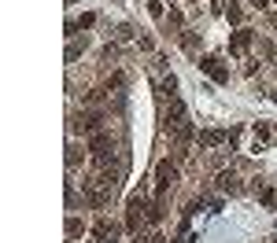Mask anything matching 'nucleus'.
<instances>
[{
	"label": "nucleus",
	"mask_w": 277,
	"mask_h": 243,
	"mask_svg": "<svg viewBox=\"0 0 277 243\" xmlns=\"http://www.w3.org/2000/svg\"><path fill=\"white\" fill-rule=\"evenodd\" d=\"M181 122H189L185 100H181V96H170V107H167V129H177Z\"/></svg>",
	"instance_id": "5"
},
{
	"label": "nucleus",
	"mask_w": 277,
	"mask_h": 243,
	"mask_svg": "<svg viewBox=\"0 0 277 243\" xmlns=\"http://www.w3.org/2000/svg\"><path fill=\"white\" fill-rule=\"evenodd\" d=\"M89 151H92V155H96L100 162H107V159H111V151H115V140H111V133H104V129H100V133H92V136H89Z\"/></svg>",
	"instance_id": "3"
},
{
	"label": "nucleus",
	"mask_w": 277,
	"mask_h": 243,
	"mask_svg": "<svg viewBox=\"0 0 277 243\" xmlns=\"http://www.w3.org/2000/svg\"><path fill=\"white\" fill-rule=\"evenodd\" d=\"M82 48H85V41H82V44H78V41H70V48H67V59H70V63L78 59V52H82Z\"/></svg>",
	"instance_id": "14"
},
{
	"label": "nucleus",
	"mask_w": 277,
	"mask_h": 243,
	"mask_svg": "<svg viewBox=\"0 0 277 243\" xmlns=\"http://www.w3.org/2000/svg\"><path fill=\"white\" fill-rule=\"evenodd\" d=\"M259 199L270 203V206H277V192H274V188H259Z\"/></svg>",
	"instance_id": "12"
},
{
	"label": "nucleus",
	"mask_w": 277,
	"mask_h": 243,
	"mask_svg": "<svg viewBox=\"0 0 277 243\" xmlns=\"http://www.w3.org/2000/svg\"><path fill=\"white\" fill-rule=\"evenodd\" d=\"M266 4H270V0H255V8H266Z\"/></svg>",
	"instance_id": "16"
},
{
	"label": "nucleus",
	"mask_w": 277,
	"mask_h": 243,
	"mask_svg": "<svg viewBox=\"0 0 277 243\" xmlns=\"http://www.w3.org/2000/svg\"><path fill=\"white\" fill-rule=\"evenodd\" d=\"M177 181V166L170 159H163L159 166H155V195H167V188Z\"/></svg>",
	"instance_id": "2"
},
{
	"label": "nucleus",
	"mask_w": 277,
	"mask_h": 243,
	"mask_svg": "<svg viewBox=\"0 0 277 243\" xmlns=\"http://www.w3.org/2000/svg\"><path fill=\"white\" fill-rule=\"evenodd\" d=\"M144 210H148L144 195H141V192H133V195L126 199V228H129V232H137V228H141V218H148Z\"/></svg>",
	"instance_id": "1"
},
{
	"label": "nucleus",
	"mask_w": 277,
	"mask_h": 243,
	"mask_svg": "<svg viewBox=\"0 0 277 243\" xmlns=\"http://www.w3.org/2000/svg\"><path fill=\"white\" fill-rule=\"evenodd\" d=\"M92 243H104V240H100V236H96V240H92Z\"/></svg>",
	"instance_id": "17"
},
{
	"label": "nucleus",
	"mask_w": 277,
	"mask_h": 243,
	"mask_svg": "<svg viewBox=\"0 0 277 243\" xmlns=\"http://www.w3.org/2000/svg\"><path fill=\"white\" fill-rule=\"evenodd\" d=\"M226 19H229V22H233V26H236V22H240V19H244V11L236 8L233 0H229V8H226Z\"/></svg>",
	"instance_id": "11"
},
{
	"label": "nucleus",
	"mask_w": 277,
	"mask_h": 243,
	"mask_svg": "<svg viewBox=\"0 0 277 243\" xmlns=\"http://www.w3.org/2000/svg\"><path fill=\"white\" fill-rule=\"evenodd\" d=\"M78 159H82V155H78V148H67V166H70V169L78 166Z\"/></svg>",
	"instance_id": "15"
},
{
	"label": "nucleus",
	"mask_w": 277,
	"mask_h": 243,
	"mask_svg": "<svg viewBox=\"0 0 277 243\" xmlns=\"http://www.w3.org/2000/svg\"><path fill=\"white\" fill-rule=\"evenodd\" d=\"M218 192H240V181H236V173H218Z\"/></svg>",
	"instance_id": "9"
},
{
	"label": "nucleus",
	"mask_w": 277,
	"mask_h": 243,
	"mask_svg": "<svg viewBox=\"0 0 277 243\" xmlns=\"http://www.w3.org/2000/svg\"><path fill=\"white\" fill-rule=\"evenodd\" d=\"M200 70H203L207 77H214L218 85H226V81H229V70L222 67V59H218V56H203V59H200Z\"/></svg>",
	"instance_id": "4"
},
{
	"label": "nucleus",
	"mask_w": 277,
	"mask_h": 243,
	"mask_svg": "<svg viewBox=\"0 0 277 243\" xmlns=\"http://www.w3.org/2000/svg\"><path fill=\"white\" fill-rule=\"evenodd\" d=\"M274 133H277V126H274Z\"/></svg>",
	"instance_id": "18"
},
{
	"label": "nucleus",
	"mask_w": 277,
	"mask_h": 243,
	"mask_svg": "<svg viewBox=\"0 0 277 243\" xmlns=\"http://www.w3.org/2000/svg\"><path fill=\"white\" fill-rule=\"evenodd\" d=\"M174 89H177V77H174V74H167V77H163V93L174 96Z\"/></svg>",
	"instance_id": "13"
},
{
	"label": "nucleus",
	"mask_w": 277,
	"mask_h": 243,
	"mask_svg": "<svg viewBox=\"0 0 277 243\" xmlns=\"http://www.w3.org/2000/svg\"><path fill=\"white\" fill-rule=\"evenodd\" d=\"M92 232L100 236L104 243H115V236H118V225H115V221H111V218H100V221H96V225H92Z\"/></svg>",
	"instance_id": "7"
},
{
	"label": "nucleus",
	"mask_w": 277,
	"mask_h": 243,
	"mask_svg": "<svg viewBox=\"0 0 277 243\" xmlns=\"http://www.w3.org/2000/svg\"><path fill=\"white\" fill-rule=\"evenodd\" d=\"M248 48H252V30H236L233 41H229V52L240 56V52H248Z\"/></svg>",
	"instance_id": "8"
},
{
	"label": "nucleus",
	"mask_w": 277,
	"mask_h": 243,
	"mask_svg": "<svg viewBox=\"0 0 277 243\" xmlns=\"http://www.w3.org/2000/svg\"><path fill=\"white\" fill-rule=\"evenodd\" d=\"M229 136H233V133H226V129H203L196 140H200V148H218V144L229 140Z\"/></svg>",
	"instance_id": "6"
},
{
	"label": "nucleus",
	"mask_w": 277,
	"mask_h": 243,
	"mask_svg": "<svg viewBox=\"0 0 277 243\" xmlns=\"http://www.w3.org/2000/svg\"><path fill=\"white\" fill-rule=\"evenodd\" d=\"M78 236H85V225L78 218H67V240H78Z\"/></svg>",
	"instance_id": "10"
}]
</instances>
